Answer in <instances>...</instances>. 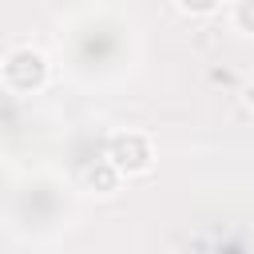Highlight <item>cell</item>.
I'll list each match as a JSON object with an SVG mask.
<instances>
[{"instance_id":"cell-1","label":"cell","mask_w":254,"mask_h":254,"mask_svg":"<svg viewBox=\"0 0 254 254\" xmlns=\"http://www.w3.org/2000/svg\"><path fill=\"white\" fill-rule=\"evenodd\" d=\"M44 79H48V60H44L36 48H16V52H8V60H4V83H8V87H16V91H36V87H44Z\"/></svg>"},{"instance_id":"cell-2","label":"cell","mask_w":254,"mask_h":254,"mask_svg":"<svg viewBox=\"0 0 254 254\" xmlns=\"http://www.w3.org/2000/svg\"><path fill=\"white\" fill-rule=\"evenodd\" d=\"M107 159L119 167V171H127V175H139V171H147L151 167V143H147V135H139V131H119V135H111V143H107Z\"/></svg>"},{"instance_id":"cell-3","label":"cell","mask_w":254,"mask_h":254,"mask_svg":"<svg viewBox=\"0 0 254 254\" xmlns=\"http://www.w3.org/2000/svg\"><path fill=\"white\" fill-rule=\"evenodd\" d=\"M119 175H123V171H119V167H115L111 159H99V163H95V167L87 171V183H91L95 190H103V194H107V190H115Z\"/></svg>"},{"instance_id":"cell-4","label":"cell","mask_w":254,"mask_h":254,"mask_svg":"<svg viewBox=\"0 0 254 254\" xmlns=\"http://www.w3.org/2000/svg\"><path fill=\"white\" fill-rule=\"evenodd\" d=\"M234 24L254 36V0H238V4H234Z\"/></svg>"},{"instance_id":"cell-5","label":"cell","mask_w":254,"mask_h":254,"mask_svg":"<svg viewBox=\"0 0 254 254\" xmlns=\"http://www.w3.org/2000/svg\"><path fill=\"white\" fill-rule=\"evenodd\" d=\"M179 4H183V8L190 12V16H206V12H214V8L222 4V0H179Z\"/></svg>"},{"instance_id":"cell-6","label":"cell","mask_w":254,"mask_h":254,"mask_svg":"<svg viewBox=\"0 0 254 254\" xmlns=\"http://www.w3.org/2000/svg\"><path fill=\"white\" fill-rule=\"evenodd\" d=\"M242 103H246V111H254V79L242 87Z\"/></svg>"}]
</instances>
